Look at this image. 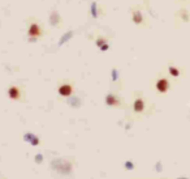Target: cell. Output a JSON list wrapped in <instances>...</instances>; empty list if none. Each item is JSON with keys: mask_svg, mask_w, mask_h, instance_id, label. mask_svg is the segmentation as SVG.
Here are the masks:
<instances>
[{"mask_svg": "<svg viewBox=\"0 0 190 179\" xmlns=\"http://www.w3.org/2000/svg\"><path fill=\"white\" fill-rule=\"evenodd\" d=\"M8 97L12 101H21L22 98V89L17 85H11L8 88Z\"/></svg>", "mask_w": 190, "mask_h": 179, "instance_id": "obj_4", "label": "cell"}, {"mask_svg": "<svg viewBox=\"0 0 190 179\" xmlns=\"http://www.w3.org/2000/svg\"><path fill=\"white\" fill-rule=\"evenodd\" d=\"M168 73H169V76L173 77V78H179L181 76V71H180L179 67H176V66H169Z\"/></svg>", "mask_w": 190, "mask_h": 179, "instance_id": "obj_7", "label": "cell"}, {"mask_svg": "<svg viewBox=\"0 0 190 179\" xmlns=\"http://www.w3.org/2000/svg\"><path fill=\"white\" fill-rule=\"evenodd\" d=\"M155 89L160 94L168 93L169 89H171V81H169V78L165 76H160L155 82Z\"/></svg>", "mask_w": 190, "mask_h": 179, "instance_id": "obj_2", "label": "cell"}, {"mask_svg": "<svg viewBox=\"0 0 190 179\" xmlns=\"http://www.w3.org/2000/svg\"><path fill=\"white\" fill-rule=\"evenodd\" d=\"M146 109V102H145V99L142 98V97H138L134 99V102H133V111L134 113H137V114H141V113H143Z\"/></svg>", "mask_w": 190, "mask_h": 179, "instance_id": "obj_5", "label": "cell"}, {"mask_svg": "<svg viewBox=\"0 0 190 179\" xmlns=\"http://www.w3.org/2000/svg\"><path fill=\"white\" fill-rule=\"evenodd\" d=\"M26 35L29 38V41H38L44 37V27L37 18L31 17L27 24V30H26Z\"/></svg>", "mask_w": 190, "mask_h": 179, "instance_id": "obj_1", "label": "cell"}, {"mask_svg": "<svg viewBox=\"0 0 190 179\" xmlns=\"http://www.w3.org/2000/svg\"><path fill=\"white\" fill-rule=\"evenodd\" d=\"M132 20H133V22L136 24V25H142V24L145 22V17H143V13L139 11V9H134L132 12Z\"/></svg>", "mask_w": 190, "mask_h": 179, "instance_id": "obj_6", "label": "cell"}, {"mask_svg": "<svg viewBox=\"0 0 190 179\" xmlns=\"http://www.w3.org/2000/svg\"><path fill=\"white\" fill-rule=\"evenodd\" d=\"M57 91L61 97H70L74 93V86L70 82H63V84L59 85Z\"/></svg>", "mask_w": 190, "mask_h": 179, "instance_id": "obj_3", "label": "cell"}, {"mask_svg": "<svg viewBox=\"0 0 190 179\" xmlns=\"http://www.w3.org/2000/svg\"><path fill=\"white\" fill-rule=\"evenodd\" d=\"M107 103H108L109 106H117L118 105V101H117V98L115 97V95L109 94L108 97H107Z\"/></svg>", "mask_w": 190, "mask_h": 179, "instance_id": "obj_8", "label": "cell"}]
</instances>
